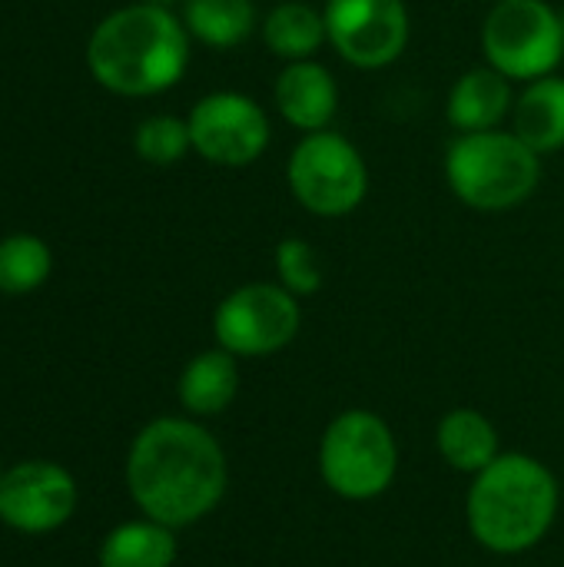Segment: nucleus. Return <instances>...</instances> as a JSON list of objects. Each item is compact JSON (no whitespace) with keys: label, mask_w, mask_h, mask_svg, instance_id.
<instances>
[{"label":"nucleus","mask_w":564,"mask_h":567,"mask_svg":"<svg viewBox=\"0 0 564 567\" xmlns=\"http://www.w3.org/2000/svg\"><path fill=\"white\" fill-rule=\"evenodd\" d=\"M229 488V462L216 435L189 415L146 422L126 455V492L143 518L173 532L213 515Z\"/></svg>","instance_id":"obj_1"},{"label":"nucleus","mask_w":564,"mask_h":567,"mask_svg":"<svg viewBox=\"0 0 564 567\" xmlns=\"http://www.w3.org/2000/svg\"><path fill=\"white\" fill-rule=\"evenodd\" d=\"M562 508L555 472L525 452H502L472 475L465 495V525L472 542L499 558H519L539 548Z\"/></svg>","instance_id":"obj_2"},{"label":"nucleus","mask_w":564,"mask_h":567,"mask_svg":"<svg viewBox=\"0 0 564 567\" xmlns=\"http://www.w3.org/2000/svg\"><path fill=\"white\" fill-rule=\"evenodd\" d=\"M86 66L100 86L120 96H156L176 86L189 66L183 17L156 3H130L96 23Z\"/></svg>","instance_id":"obj_3"},{"label":"nucleus","mask_w":564,"mask_h":567,"mask_svg":"<svg viewBox=\"0 0 564 567\" xmlns=\"http://www.w3.org/2000/svg\"><path fill=\"white\" fill-rule=\"evenodd\" d=\"M445 183L479 213H509L542 183V156L515 130L459 133L445 150Z\"/></svg>","instance_id":"obj_4"},{"label":"nucleus","mask_w":564,"mask_h":567,"mask_svg":"<svg viewBox=\"0 0 564 567\" xmlns=\"http://www.w3.org/2000/svg\"><path fill=\"white\" fill-rule=\"evenodd\" d=\"M322 485L352 505L382 498L399 475V439L372 409H346L329 419L319 439Z\"/></svg>","instance_id":"obj_5"},{"label":"nucleus","mask_w":564,"mask_h":567,"mask_svg":"<svg viewBox=\"0 0 564 567\" xmlns=\"http://www.w3.org/2000/svg\"><path fill=\"white\" fill-rule=\"evenodd\" d=\"M286 183L293 199L319 216L342 219L366 203L369 166L352 140L336 130L302 133L286 159Z\"/></svg>","instance_id":"obj_6"},{"label":"nucleus","mask_w":564,"mask_h":567,"mask_svg":"<svg viewBox=\"0 0 564 567\" xmlns=\"http://www.w3.org/2000/svg\"><path fill=\"white\" fill-rule=\"evenodd\" d=\"M482 53L512 83L548 76L564 60V13L548 0H495L482 23Z\"/></svg>","instance_id":"obj_7"},{"label":"nucleus","mask_w":564,"mask_h":567,"mask_svg":"<svg viewBox=\"0 0 564 567\" xmlns=\"http://www.w3.org/2000/svg\"><path fill=\"white\" fill-rule=\"evenodd\" d=\"M299 299L279 282H246L226 292L213 312V339L236 359H266L296 342Z\"/></svg>","instance_id":"obj_8"},{"label":"nucleus","mask_w":564,"mask_h":567,"mask_svg":"<svg viewBox=\"0 0 564 567\" xmlns=\"http://www.w3.org/2000/svg\"><path fill=\"white\" fill-rule=\"evenodd\" d=\"M193 150L226 169H239L256 163L273 136L269 113L259 100L236 93V90H216L196 100V106L186 116Z\"/></svg>","instance_id":"obj_9"},{"label":"nucleus","mask_w":564,"mask_h":567,"mask_svg":"<svg viewBox=\"0 0 564 567\" xmlns=\"http://www.w3.org/2000/svg\"><path fill=\"white\" fill-rule=\"evenodd\" d=\"M329 47L359 70L392 66L412 37L406 0H326Z\"/></svg>","instance_id":"obj_10"},{"label":"nucleus","mask_w":564,"mask_h":567,"mask_svg":"<svg viewBox=\"0 0 564 567\" xmlns=\"http://www.w3.org/2000/svg\"><path fill=\"white\" fill-rule=\"evenodd\" d=\"M76 512V482L57 462H20L0 475V525L23 535L63 528Z\"/></svg>","instance_id":"obj_11"},{"label":"nucleus","mask_w":564,"mask_h":567,"mask_svg":"<svg viewBox=\"0 0 564 567\" xmlns=\"http://www.w3.org/2000/svg\"><path fill=\"white\" fill-rule=\"evenodd\" d=\"M273 100L279 116L299 133L329 130L339 113V83L329 66L312 60H293L279 70Z\"/></svg>","instance_id":"obj_12"},{"label":"nucleus","mask_w":564,"mask_h":567,"mask_svg":"<svg viewBox=\"0 0 564 567\" xmlns=\"http://www.w3.org/2000/svg\"><path fill=\"white\" fill-rule=\"evenodd\" d=\"M512 110H515L512 80L489 63L465 70L445 100V116L459 133L502 130V123L512 116Z\"/></svg>","instance_id":"obj_13"},{"label":"nucleus","mask_w":564,"mask_h":567,"mask_svg":"<svg viewBox=\"0 0 564 567\" xmlns=\"http://www.w3.org/2000/svg\"><path fill=\"white\" fill-rule=\"evenodd\" d=\"M180 405L189 419H216L239 395V359L219 346L193 355L176 382Z\"/></svg>","instance_id":"obj_14"},{"label":"nucleus","mask_w":564,"mask_h":567,"mask_svg":"<svg viewBox=\"0 0 564 567\" xmlns=\"http://www.w3.org/2000/svg\"><path fill=\"white\" fill-rule=\"evenodd\" d=\"M435 449L442 455V462L459 472V475H479L482 468H489L499 455H502V442H499V429L492 425V419L479 409L459 405L449 409L439 425H435Z\"/></svg>","instance_id":"obj_15"},{"label":"nucleus","mask_w":564,"mask_h":567,"mask_svg":"<svg viewBox=\"0 0 564 567\" xmlns=\"http://www.w3.org/2000/svg\"><path fill=\"white\" fill-rule=\"evenodd\" d=\"M512 130L539 153H555L564 146V76L548 73L515 96L512 110Z\"/></svg>","instance_id":"obj_16"},{"label":"nucleus","mask_w":564,"mask_h":567,"mask_svg":"<svg viewBox=\"0 0 564 567\" xmlns=\"http://www.w3.org/2000/svg\"><path fill=\"white\" fill-rule=\"evenodd\" d=\"M259 33L266 40V47L293 63V60H312L322 43H329V33H326V17L319 7L306 3V0H286V3H276L263 23H259Z\"/></svg>","instance_id":"obj_17"},{"label":"nucleus","mask_w":564,"mask_h":567,"mask_svg":"<svg viewBox=\"0 0 564 567\" xmlns=\"http://www.w3.org/2000/svg\"><path fill=\"white\" fill-rule=\"evenodd\" d=\"M176 532L153 522H123L100 545V567H173Z\"/></svg>","instance_id":"obj_18"},{"label":"nucleus","mask_w":564,"mask_h":567,"mask_svg":"<svg viewBox=\"0 0 564 567\" xmlns=\"http://www.w3.org/2000/svg\"><path fill=\"white\" fill-rule=\"evenodd\" d=\"M183 27L193 40L229 50L253 37L259 13L253 0H183Z\"/></svg>","instance_id":"obj_19"},{"label":"nucleus","mask_w":564,"mask_h":567,"mask_svg":"<svg viewBox=\"0 0 564 567\" xmlns=\"http://www.w3.org/2000/svg\"><path fill=\"white\" fill-rule=\"evenodd\" d=\"M53 266L50 246L40 236L13 233L0 239V292L3 296H27L47 282Z\"/></svg>","instance_id":"obj_20"},{"label":"nucleus","mask_w":564,"mask_h":567,"mask_svg":"<svg viewBox=\"0 0 564 567\" xmlns=\"http://www.w3.org/2000/svg\"><path fill=\"white\" fill-rule=\"evenodd\" d=\"M133 146H136V156L150 166H176L193 150L189 123L180 116H170V113L146 116L136 126Z\"/></svg>","instance_id":"obj_21"},{"label":"nucleus","mask_w":564,"mask_h":567,"mask_svg":"<svg viewBox=\"0 0 564 567\" xmlns=\"http://www.w3.org/2000/svg\"><path fill=\"white\" fill-rule=\"evenodd\" d=\"M276 282L283 289H289L296 299H309L322 289L326 272H322V259L319 249L299 236H286L276 246Z\"/></svg>","instance_id":"obj_22"},{"label":"nucleus","mask_w":564,"mask_h":567,"mask_svg":"<svg viewBox=\"0 0 564 567\" xmlns=\"http://www.w3.org/2000/svg\"><path fill=\"white\" fill-rule=\"evenodd\" d=\"M143 3H156V7H170V10H173L176 0H143Z\"/></svg>","instance_id":"obj_23"},{"label":"nucleus","mask_w":564,"mask_h":567,"mask_svg":"<svg viewBox=\"0 0 564 567\" xmlns=\"http://www.w3.org/2000/svg\"><path fill=\"white\" fill-rule=\"evenodd\" d=\"M0 475H3V468H0Z\"/></svg>","instance_id":"obj_24"}]
</instances>
